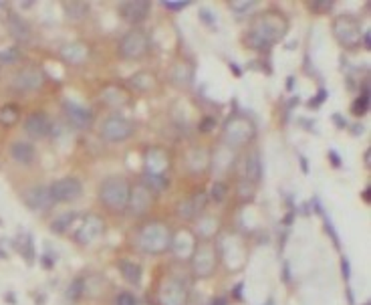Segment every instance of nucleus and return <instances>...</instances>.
<instances>
[{
  "instance_id": "5fc2aeb1",
  "label": "nucleus",
  "mask_w": 371,
  "mask_h": 305,
  "mask_svg": "<svg viewBox=\"0 0 371 305\" xmlns=\"http://www.w3.org/2000/svg\"><path fill=\"white\" fill-rule=\"evenodd\" d=\"M365 305H370V304H365Z\"/></svg>"
},
{
  "instance_id": "c03bdc74",
  "label": "nucleus",
  "mask_w": 371,
  "mask_h": 305,
  "mask_svg": "<svg viewBox=\"0 0 371 305\" xmlns=\"http://www.w3.org/2000/svg\"><path fill=\"white\" fill-rule=\"evenodd\" d=\"M301 166H303V172H305V174H309V164H307V160H305L303 156H301Z\"/></svg>"
},
{
  "instance_id": "1a4fd4ad",
  "label": "nucleus",
  "mask_w": 371,
  "mask_h": 305,
  "mask_svg": "<svg viewBox=\"0 0 371 305\" xmlns=\"http://www.w3.org/2000/svg\"><path fill=\"white\" fill-rule=\"evenodd\" d=\"M101 230H103V220H101L99 216H95V214H89V216L85 218L83 227L77 230L75 239H77V243L89 244L101 235Z\"/></svg>"
},
{
  "instance_id": "603ef678",
  "label": "nucleus",
  "mask_w": 371,
  "mask_h": 305,
  "mask_svg": "<svg viewBox=\"0 0 371 305\" xmlns=\"http://www.w3.org/2000/svg\"><path fill=\"white\" fill-rule=\"evenodd\" d=\"M347 297H349V304L353 305V293L351 291H347Z\"/></svg>"
},
{
  "instance_id": "c756f323",
  "label": "nucleus",
  "mask_w": 371,
  "mask_h": 305,
  "mask_svg": "<svg viewBox=\"0 0 371 305\" xmlns=\"http://www.w3.org/2000/svg\"><path fill=\"white\" fill-rule=\"evenodd\" d=\"M198 16H200V20H202L206 27H210V29H216V16L212 15V11H208V8H200Z\"/></svg>"
},
{
  "instance_id": "f704fd0d",
  "label": "nucleus",
  "mask_w": 371,
  "mask_h": 305,
  "mask_svg": "<svg viewBox=\"0 0 371 305\" xmlns=\"http://www.w3.org/2000/svg\"><path fill=\"white\" fill-rule=\"evenodd\" d=\"M327 99V92L325 89H319V93H317V97H313L311 101H309V107H315V109H317V107H321L323 106V101H325Z\"/></svg>"
},
{
  "instance_id": "9d476101",
  "label": "nucleus",
  "mask_w": 371,
  "mask_h": 305,
  "mask_svg": "<svg viewBox=\"0 0 371 305\" xmlns=\"http://www.w3.org/2000/svg\"><path fill=\"white\" fill-rule=\"evenodd\" d=\"M119 13L132 25L142 23L149 13V2L148 0H130V2H123L121 8H119Z\"/></svg>"
},
{
  "instance_id": "2f4dec72",
  "label": "nucleus",
  "mask_w": 371,
  "mask_h": 305,
  "mask_svg": "<svg viewBox=\"0 0 371 305\" xmlns=\"http://www.w3.org/2000/svg\"><path fill=\"white\" fill-rule=\"evenodd\" d=\"M224 199H226V186L222 182H216L212 186V200L222 202Z\"/></svg>"
},
{
  "instance_id": "a211bd4d",
  "label": "nucleus",
  "mask_w": 371,
  "mask_h": 305,
  "mask_svg": "<svg viewBox=\"0 0 371 305\" xmlns=\"http://www.w3.org/2000/svg\"><path fill=\"white\" fill-rule=\"evenodd\" d=\"M11 156L15 158L18 164H30L34 160V148L27 142H15L11 146Z\"/></svg>"
},
{
  "instance_id": "4c0bfd02",
  "label": "nucleus",
  "mask_w": 371,
  "mask_h": 305,
  "mask_svg": "<svg viewBox=\"0 0 371 305\" xmlns=\"http://www.w3.org/2000/svg\"><path fill=\"white\" fill-rule=\"evenodd\" d=\"M333 122H335V125H337L339 130H345V127H347V122L343 120L341 113H333Z\"/></svg>"
},
{
  "instance_id": "79ce46f5",
  "label": "nucleus",
  "mask_w": 371,
  "mask_h": 305,
  "mask_svg": "<svg viewBox=\"0 0 371 305\" xmlns=\"http://www.w3.org/2000/svg\"><path fill=\"white\" fill-rule=\"evenodd\" d=\"M361 39H363V45H365V49H367V51H370V49H371V39H370V31H365V32H363V37H361Z\"/></svg>"
},
{
  "instance_id": "6ab92c4d",
  "label": "nucleus",
  "mask_w": 371,
  "mask_h": 305,
  "mask_svg": "<svg viewBox=\"0 0 371 305\" xmlns=\"http://www.w3.org/2000/svg\"><path fill=\"white\" fill-rule=\"evenodd\" d=\"M119 271L121 275L130 281V283H134V285H139V281H142V267L137 265V263H132V261H119Z\"/></svg>"
},
{
  "instance_id": "ea45409f",
  "label": "nucleus",
  "mask_w": 371,
  "mask_h": 305,
  "mask_svg": "<svg viewBox=\"0 0 371 305\" xmlns=\"http://www.w3.org/2000/svg\"><path fill=\"white\" fill-rule=\"evenodd\" d=\"M212 127H214V120H212V118H206V122L200 125V130H202V132H210Z\"/></svg>"
},
{
  "instance_id": "c9c22d12",
  "label": "nucleus",
  "mask_w": 371,
  "mask_h": 305,
  "mask_svg": "<svg viewBox=\"0 0 371 305\" xmlns=\"http://www.w3.org/2000/svg\"><path fill=\"white\" fill-rule=\"evenodd\" d=\"M329 160H331V164H333V168H341V166H343L341 156H339V154L335 152L333 148L329 150Z\"/></svg>"
},
{
  "instance_id": "4468645a",
  "label": "nucleus",
  "mask_w": 371,
  "mask_h": 305,
  "mask_svg": "<svg viewBox=\"0 0 371 305\" xmlns=\"http://www.w3.org/2000/svg\"><path fill=\"white\" fill-rule=\"evenodd\" d=\"M214 265H216V257H214V251L210 247H200L196 251V259H194V269L200 277H206L214 271Z\"/></svg>"
},
{
  "instance_id": "72a5a7b5",
  "label": "nucleus",
  "mask_w": 371,
  "mask_h": 305,
  "mask_svg": "<svg viewBox=\"0 0 371 305\" xmlns=\"http://www.w3.org/2000/svg\"><path fill=\"white\" fill-rule=\"evenodd\" d=\"M0 59L6 63H13L18 59V51L16 49H4L2 53H0Z\"/></svg>"
},
{
  "instance_id": "7ed1b4c3",
  "label": "nucleus",
  "mask_w": 371,
  "mask_h": 305,
  "mask_svg": "<svg viewBox=\"0 0 371 305\" xmlns=\"http://www.w3.org/2000/svg\"><path fill=\"white\" fill-rule=\"evenodd\" d=\"M139 244L146 253H162L172 244L170 229L162 223H149L139 232Z\"/></svg>"
},
{
  "instance_id": "423d86ee",
  "label": "nucleus",
  "mask_w": 371,
  "mask_h": 305,
  "mask_svg": "<svg viewBox=\"0 0 371 305\" xmlns=\"http://www.w3.org/2000/svg\"><path fill=\"white\" fill-rule=\"evenodd\" d=\"M134 134V123L121 116H111L103 122V127H101V136L109 142H125L130 139Z\"/></svg>"
},
{
  "instance_id": "3c124183",
  "label": "nucleus",
  "mask_w": 371,
  "mask_h": 305,
  "mask_svg": "<svg viewBox=\"0 0 371 305\" xmlns=\"http://www.w3.org/2000/svg\"><path fill=\"white\" fill-rule=\"evenodd\" d=\"M371 164V154H370V150H367V152H365V166H370Z\"/></svg>"
},
{
  "instance_id": "473e14b6",
  "label": "nucleus",
  "mask_w": 371,
  "mask_h": 305,
  "mask_svg": "<svg viewBox=\"0 0 371 305\" xmlns=\"http://www.w3.org/2000/svg\"><path fill=\"white\" fill-rule=\"evenodd\" d=\"M321 216H323V220H325V229H327V235H329V237H331V239H333V243H335V247H337V249H339V237H337V232H335V227H333V223H331V220H329V218H327L325 216V213L321 214Z\"/></svg>"
},
{
  "instance_id": "4be33fe9",
  "label": "nucleus",
  "mask_w": 371,
  "mask_h": 305,
  "mask_svg": "<svg viewBox=\"0 0 371 305\" xmlns=\"http://www.w3.org/2000/svg\"><path fill=\"white\" fill-rule=\"evenodd\" d=\"M246 178L258 182L263 178V164H260V156L254 152L246 158Z\"/></svg>"
},
{
  "instance_id": "dca6fc26",
  "label": "nucleus",
  "mask_w": 371,
  "mask_h": 305,
  "mask_svg": "<svg viewBox=\"0 0 371 305\" xmlns=\"http://www.w3.org/2000/svg\"><path fill=\"white\" fill-rule=\"evenodd\" d=\"M8 32L15 37L16 41H23V43H27L30 39V27L27 25V20H23L20 16L15 15V13H11L8 15Z\"/></svg>"
},
{
  "instance_id": "0eeeda50",
  "label": "nucleus",
  "mask_w": 371,
  "mask_h": 305,
  "mask_svg": "<svg viewBox=\"0 0 371 305\" xmlns=\"http://www.w3.org/2000/svg\"><path fill=\"white\" fill-rule=\"evenodd\" d=\"M53 202H71L81 197V182L77 178H61L49 188Z\"/></svg>"
},
{
  "instance_id": "f3484780",
  "label": "nucleus",
  "mask_w": 371,
  "mask_h": 305,
  "mask_svg": "<svg viewBox=\"0 0 371 305\" xmlns=\"http://www.w3.org/2000/svg\"><path fill=\"white\" fill-rule=\"evenodd\" d=\"M163 305H184L186 301V291L184 287L176 283V281H170L165 287H163V295H162Z\"/></svg>"
},
{
  "instance_id": "e433bc0d",
  "label": "nucleus",
  "mask_w": 371,
  "mask_h": 305,
  "mask_svg": "<svg viewBox=\"0 0 371 305\" xmlns=\"http://www.w3.org/2000/svg\"><path fill=\"white\" fill-rule=\"evenodd\" d=\"M341 273L345 281L351 279V265H349V259H347V257H343L341 259Z\"/></svg>"
},
{
  "instance_id": "de8ad7c7",
  "label": "nucleus",
  "mask_w": 371,
  "mask_h": 305,
  "mask_svg": "<svg viewBox=\"0 0 371 305\" xmlns=\"http://www.w3.org/2000/svg\"><path fill=\"white\" fill-rule=\"evenodd\" d=\"M293 83H295V77H289V79H287V89H289V92H291V89L295 87Z\"/></svg>"
},
{
  "instance_id": "aec40b11",
  "label": "nucleus",
  "mask_w": 371,
  "mask_h": 305,
  "mask_svg": "<svg viewBox=\"0 0 371 305\" xmlns=\"http://www.w3.org/2000/svg\"><path fill=\"white\" fill-rule=\"evenodd\" d=\"M87 46L83 45H67L65 49H63V57L67 59L69 63H73V65H79V63H83L85 59H87Z\"/></svg>"
},
{
  "instance_id": "20e7f679",
  "label": "nucleus",
  "mask_w": 371,
  "mask_h": 305,
  "mask_svg": "<svg viewBox=\"0 0 371 305\" xmlns=\"http://www.w3.org/2000/svg\"><path fill=\"white\" fill-rule=\"evenodd\" d=\"M333 35L337 37V41L347 49L361 45V29L353 16H339L333 23Z\"/></svg>"
},
{
  "instance_id": "cd10ccee",
  "label": "nucleus",
  "mask_w": 371,
  "mask_h": 305,
  "mask_svg": "<svg viewBox=\"0 0 371 305\" xmlns=\"http://www.w3.org/2000/svg\"><path fill=\"white\" fill-rule=\"evenodd\" d=\"M333 0H315V2H311V8L313 13H329L331 8H333Z\"/></svg>"
},
{
  "instance_id": "7c9ffc66",
  "label": "nucleus",
  "mask_w": 371,
  "mask_h": 305,
  "mask_svg": "<svg viewBox=\"0 0 371 305\" xmlns=\"http://www.w3.org/2000/svg\"><path fill=\"white\" fill-rule=\"evenodd\" d=\"M115 305H137V301L130 291H121L115 297Z\"/></svg>"
},
{
  "instance_id": "a878e982",
  "label": "nucleus",
  "mask_w": 371,
  "mask_h": 305,
  "mask_svg": "<svg viewBox=\"0 0 371 305\" xmlns=\"http://www.w3.org/2000/svg\"><path fill=\"white\" fill-rule=\"evenodd\" d=\"M83 295V279H75L73 283L67 290V299L69 301H77Z\"/></svg>"
},
{
  "instance_id": "b1692460",
  "label": "nucleus",
  "mask_w": 371,
  "mask_h": 305,
  "mask_svg": "<svg viewBox=\"0 0 371 305\" xmlns=\"http://www.w3.org/2000/svg\"><path fill=\"white\" fill-rule=\"evenodd\" d=\"M367 109H370V95H359L351 106V113L356 118H361V116L367 113Z\"/></svg>"
},
{
  "instance_id": "f8f14e48",
  "label": "nucleus",
  "mask_w": 371,
  "mask_h": 305,
  "mask_svg": "<svg viewBox=\"0 0 371 305\" xmlns=\"http://www.w3.org/2000/svg\"><path fill=\"white\" fill-rule=\"evenodd\" d=\"M25 132L34 139H43L51 134V122L46 120L45 113H32L25 122Z\"/></svg>"
},
{
  "instance_id": "864d4df0",
  "label": "nucleus",
  "mask_w": 371,
  "mask_h": 305,
  "mask_svg": "<svg viewBox=\"0 0 371 305\" xmlns=\"http://www.w3.org/2000/svg\"><path fill=\"white\" fill-rule=\"evenodd\" d=\"M267 305H275V301H272V299H268V301H267Z\"/></svg>"
},
{
  "instance_id": "393cba45",
  "label": "nucleus",
  "mask_w": 371,
  "mask_h": 305,
  "mask_svg": "<svg viewBox=\"0 0 371 305\" xmlns=\"http://www.w3.org/2000/svg\"><path fill=\"white\" fill-rule=\"evenodd\" d=\"M16 122H18V109L15 106H4L0 109V123L13 125Z\"/></svg>"
},
{
  "instance_id": "49530a36",
  "label": "nucleus",
  "mask_w": 371,
  "mask_h": 305,
  "mask_svg": "<svg viewBox=\"0 0 371 305\" xmlns=\"http://www.w3.org/2000/svg\"><path fill=\"white\" fill-rule=\"evenodd\" d=\"M230 69H232V71H234V75H237V77L242 75V71H240V69H238V65H237V63H230Z\"/></svg>"
},
{
  "instance_id": "58836bf2",
  "label": "nucleus",
  "mask_w": 371,
  "mask_h": 305,
  "mask_svg": "<svg viewBox=\"0 0 371 305\" xmlns=\"http://www.w3.org/2000/svg\"><path fill=\"white\" fill-rule=\"evenodd\" d=\"M43 267H45V269H53V267H55V259H51V257H49V255H43Z\"/></svg>"
},
{
  "instance_id": "09e8293b",
  "label": "nucleus",
  "mask_w": 371,
  "mask_h": 305,
  "mask_svg": "<svg viewBox=\"0 0 371 305\" xmlns=\"http://www.w3.org/2000/svg\"><path fill=\"white\" fill-rule=\"evenodd\" d=\"M370 197H371V190L370 188H365V190H363V200H365V202H370Z\"/></svg>"
},
{
  "instance_id": "a18cd8bd",
  "label": "nucleus",
  "mask_w": 371,
  "mask_h": 305,
  "mask_svg": "<svg viewBox=\"0 0 371 305\" xmlns=\"http://www.w3.org/2000/svg\"><path fill=\"white\" fill-rule=\"evenodd\" d=\"M361 132H363V125H361V123H356V125H353V136H359Z\"/></svg>"
},
{
  "instance_id": "5701e85b",
  "label": "nucleus",
  "mask_w": 371,
  "mask_h": 305,
  "mask_svg": "<svg viewBox=\"0 0 371 305\" xmlns=\"http://www.w3.org/2000/svg\"><path fill=\"white\" fill-rule=\"evenodd\" d=\"M63 11L65 15L73 20H81L83 16H87L89 13V4L87 2H63Z\"/></svg>"
},
{
  "instance_id": "c85d7f7f",
  "label": "nucleus",
  "mask_w": 371,
  "mask_h": 305,
  "mask_svg": "<svg viewBox=\"0 0 371 305\" xmlns=\"http://www.w3.org/2000/svg\"><path fill=\"white\" fill-rule=\"evenodd\" d=\"M162 4L168 11H184V8H188L192 2H190V0H163Z\"/></svg>"
},
{
  "instance_id": "37998d69",
  "label": "nucleus",
  "mask_w": 371,
  "mask_h": 305,
  "mask_svg": "<svg viewBox=\"0 0 371 305\" xmlns=\"http://www.w3.org/2000/svg\"><path fill=\"white\" fill-rule=\"evenodd\" d=\"M212 305H228V299H226V297H216V299L212 301Z\"/></svg>"
},
{
  "instance_id": "ddd939ff",
  "label": "nucleus",
  "mask_w": 371,
  "mask_h": 305,
  "mask_svg": "<svg viewBox=\"0 0 371 305\" xmlns=\"http://www.w3.org/2000/svg\"><path fill=\"white\" fill-rule=\"evenodd\" d=\"M65 113H67V118H69V122L77 125V127H81V130H85V127H89L91 123H93V113H91L89 109H85V107L77 106L73 101H65Z\"/></svg>"
},
{
  "instance_id": "a19ab883",
  "label": "nucleus",
  "mask_w": 371,
  "mask_h": 305,
  "mask_svg": "<svg viewBox=\"0 0 371 305\" xmlns=\"http://www.w3.org/2000/svg\"><path fill=\"white\" fill-rule=\"evenodd\" d=\"M232 295L237 297V301H242V283H238L234 291H232Z\"/></svg>"
},
{
  "instance_id": "9b49d317",
  "label": "nucleus",
  "mask_w": 371,
  "mask_h": 305,
  "mask_svg": "<svg viewBox=\"0 0 371 305\" xmlns=\"http://www.w3.org/2000/svg\"><path fill=\"white\" fill-rule=\"evenodd\" d=\"M251 136H253V127H251V123L246 120H232L226 125V139L232 146L244 144Z\"/></svg>"
},
{
  "instance_id": "6e6552de",
  "label": "nucleus",
  "mask_w": 371,
  "mask_h": 305,
  "mask_svg": "<svg viewBox=\"0 0 371 305\" xmlns=\"http://www.w3.org/2000/svg\"><path fill=\"white\" fill-rule=\"evenodd\" d=\"M23 200H25V204L29 208H32V211H46L53 204L51 192H49L46 186H32L29 190H25Z\"/></svg>"
},
{
  "instance_id": "2eb2a0df",
  "label": "nucleus",
  "mask_w": 371,
  "mask_h": 305,
  "mask_svg": "<svg viewBox=\"0 0 371 305\" xmlns=\"http://www.w3.org/2000/svg\"><path fill=\"white\" fill-rule=\"evenodd\" d=\"M15 85L23 92H30V89H39L43 85V73L34 67L30 69H23L15 79Z\"/></svg>"
},
{
  "instance_id": "8fccbe9b",
  "label": "nucleus",
  "mask_w": 371,
  "mask_h": 305,
  "mask_svg": "<svg viewBox=\"0 0 371 305\" xmlns=\"http://www.w3.org/2000/svg\"><path fill=\"white\" fill-rule=\"evenodd\" d=\"M284 281H287V283L291 281V275H289V267H287V265H284Z\"/></svg>"
},
{
  "instance_id": "f03ea898",
  "label": "nucleus",
  "mask_w": 371,
  "mask_h": 305,
  "mask_svg": "<svg viewBox=\"0 0 371 305\" xmlns=\"http://www.w3.org/2000/svg\"><path fill=\"white\" fill-rule=\"evenodd\" d=\"M99 200L111 211H123L130 204V184L123 178H109L99 188Z\"/></svg>"
},
{
  "instance_id": "39448f33",
  "label": "nucleus",
  "mask_w": 371,
  "mask_h": 305,
  "mask_svg": "<svg viewBox=\"0 0 371 305\" xmlns=\"http://www.w3.org/2000/svg\"><path fill=\"white\" fill-rule=\"evenodd\" d=\"M148 45L149 41L146 31L134 29V31H130L121 39L119 51H121V57H125V59H139L148 51Z\"/></svg>"
},
{
  "instance_id": "f257e3e1",
  "label": "nucleus",
  "mask_w": 371,
  "mask_h": 305,
  "mask_svg": "<svg viewBox=\"0 0 371 305\" xmlns=\"http://www.w3.org/2000/svg\"><path fill=\"white\" fill-rule=\"evenodd\" d=\"M287 29H289L287 18L277 11H268L254 20L253 29L246 35V45L258 51H268L279 39L284 37Z\"/></svg>"
},
{
  "instance_id": "bb28decb",
  "label": "nucleus",
  "mask_w": 371,
  "mask_h": 305,
  "mask_svg": "<svg viewBox=\"0 0 371 305\" xmlns=\"http://www.w3.org/2000/svg\"><path fill=\"white\" fill-rule=\"evenodd\" d=\"M254 0H234V2H230V8L234 11V13H249L251 8H254Z\"/></svg>"
},
{
  "instance_id": "412c9836",
  "label": "nucleus",
  "mask_w": 371,
  "mask_h": 305,
  "mask_svg": "<svg viewBox=\"0 0 371 305\" xmlns=\"http://www.w3.org/2000/svg\"><path fill=\"white\" fill-rule=\"evenodd\" d=\"M75 220H77V213H63L59 214L53 223H51V232H57V235H63V232H67V230L71 229V225H73Z\"/></svg>"
}]
</instances>
